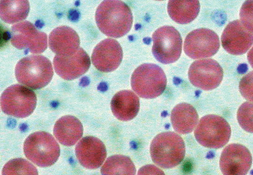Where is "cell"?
<instances>
[{"instance_id":"9","label":"cell","mask_w":253,"mask_h":175,"mask_svg":"<svg viewBox=\"0 0 253 175\" xmlns=\"http://www.w3.org/2000/svg\"><path fill=\"white\" fill-rule=\"evenodd\" d=\"M11 42L19 50H26L34 54L44 52L47 47V36L31 22L24 21L11 28Z\"/></svg>"},{"instance_id":"13","label":"cell","mask_w":253,"mask_h":175,"mask_svg":"<svg viewBox=\"0 0 253 175\" xmlns=\"http://www.w3.org/2000/svg\"><path fill=\"white\" fill-rule=\"evenodd\" d=\"M222 45L230 54H244L253 44V33L244 26L240 20L229 23L221 36Z\"/></svg>"},{"instance_id":"2","label":"cell","mask_w":253,"mask_h":175,"mask_svg":"<svg viewBox=\"0 0 253 175\" xmlns=\"http://www.w3.org/2000/svg\"><path fill=\"white\" fill-rule=\"evenodd\" d=\"M15 74L18 82L34 90L47 86L54 75L50 61L42 55H30L17 63Z\"/></svg>"},{"instance_id":"5","label":"cell","mask_w":253,"mask_h":175,"mask_svg":"<svg viewBox=\"0 0 253 175\" xmlns=\"http://www.w3.org/2000/svg\"><path fill=\"white\" fill-rule=\"evenodd\" d=\"M131 86L141 98H158L166 90V75L158 65L143 64L134 71L131 76Z\"/></svg>"},{"instance_id":"23","label":"cell","mask_w":253,"mask_h":175,"mask_svg":"<svg viewBox=\"0 0 253 175\" xmlns=\"http://www.w3.org/2000/svg\"><path fill=\"white\" fill-rule=\"evenodd\" d=\"M104 175H135L136 168L131 160L123 155H114L108 158L101 169Z\"/></svg>"},{"instance_id":"16","label":"cell","mask_w":253,"mask_h":175,"mask_svg":"<svg viewBox=\"0 0 253 175\" xmlns=\"http://www.w3.org/2000/svg\"><path fill=\"white\" fill-rule=\"evenodd\" d=\"M75 153L80 164L87 169L100 168L107 155L104 143L92 136L85 137L78 142Z\"/></svg>"},{"instance_id":"28","label":"cell","mask_w":253,"mask_h":175,"mask_svg":"<svg viewBox=\"0 0 253 175\" xmlns=\"http://www.w3.org/2000/svg\"><path fill=\"white\" fill-rule=\"evenodd\" d=\"M139 175L157 174L163 175L164 172L154 166H146L142 167L138 172Z\"/></svg>"},{"instance_id":"3","label":"cell","mask_w":253,"mask_h":175,"mask_svg":"<svg viewBox=\"0 0 253 175\" xmlns=\"http://www.w3.org/2000/svg\"><path fill=\"white\" fill-rule=\"evenodd\" d=\"M185 151L183 139L172 132L159 134L152 141L150 147L153 162L164 169L178 166L183 161Z\"/></svg>"},{"instance_id":"1","label":"cell","mask_w":253,"mask_h":175,"mask_svg":"<svg viewBox=\"0 0 253 175\" xmlns=\"http://www.w3.org/2000/svg\"><path fill=\"white\" fill-rule=\"evenodd\" d=\"M95 21L98 29L108 37L118 38L127 34L132 27L133 16L125 2L103 1L97 7Z\"/></svg>"},{"instance_id":"18","label":"cell","mask_w":253,"mask_h":175,"mask_svg":"<svg viewBox=\"0 0 253 175\" xmlns=\"http://www.w3.org/2000/svg\"><path fill=\"white\" fill-rule=\"evenodd\" d=\"M111 110L119 120L128 121L135 117L140 110V100L130 90H123L116 93L111 100Z\"/></svg>"},{"instance_id":"25","label":"cell","mask_w":253,"mask_h":175,"mask_svg":"<svg viewBox=\"0 0 253 175\" xmlns=\"http://www.w3.org/2000/svg\"><path fill=\"white\" fill-rule=\"evenodd\" d=\"M237 120L245 131L253 133V103H245L240 106Z\"/></svg>"},{"instance_id":"12","label":"cell","mask_w":253,"mask_h":175,"mask_svg":"<svg viewBox=\"0 0 253 175\" xmlns=\"http://www.w3.org/2000/svg\"><path fill=\"white\" fill-rule=\"evenodd\" d=\"M252 164L251 153L246 147L240 144H231L226 146L220 159V168L224 175H246Z\"/></svg>"},{"instance_id":"10","label":"cell","mask_w":253,"mask_h":175,"mask_svg":"<svg viewBox=\"0 0 253 175\" xmlns=\"http://www.w3.org/2000/svg\"><path fill=\"white\" fill-rule=\"evenodd\" d=\"M218 35L211 30L199 29L189 33L184 41L186 54L192 59L212 57L218 51Z\"/></svg>"},{"instance_id":"21","label":"cell","mask_w":253,"mask_h":175,"mask_svg":"<svg viewBox=\"0 0 253 175\" xmlns=\"http://www.w3.org/2000/svg\"><path fill=\"white\" fill-rule=\"evenodd\" d=\"M201 8L199 1H169L168 4L169 16L174 22L188 24L198 16Z\"/></svg>"},{"instance_id":"4","label":"cell","mask_w":253,"mask_h":175,"mask_svg":"<svg viewBox=\"0 0 253 175\" xmlns=\"http://www.w3.org/2000/svg\"><path fill=\"white\" fill-rule=\"evenodd\" d=\"M25 156L40 167L52 166L60 156V146L51 134L39 131L27 137L24 144Z\"/></svg>"},{"instance_id":"15","label":"cell","mask_w":253,"mask_h":175,"mask_svg":"<svg viewBox=\"0 0 253 175\" xmlns=\"http://www.w3.org/2000/svg\"><path fill=\"white\" fill-rule=\"evenodd\" d=\"M53 63L55 72L60 77L73 80L82 77L89 69L90 58L83 48H80L70 57L55 55Z\"/></svg>"},{"instance_id":"14","label":"cell","mask_w":253,"mask_h":175,"mask_svg":"<svg viewBox=\"0 0 253 175\" xmlns=\"http://www.w3.org/2000/svg\"><path fill=\"white\" fill-rule=\"evenodd\" d=\"M123 52L120 43L113 39L101 41L93 50L92 62L98 70L110 72L115 70L122 62Z\"/></svg>"},{"instance_id":"20","label":"cell","mask_w":253,"mask_h":175,"mask_svg":"<svg viewBox=\"0 0 253 175\" xmlns=\"http://www.w3.org/2000/svg\"><path fill=\"white\" fill-rule=\"evenodd\" d=\"M171 120L174 131L180 134L192 133L199 123V115L193 106L179 104L171 111Z\"/></svg>"},{"instance_id":"24","label":"cell","mask_w":253,"mask_h":175,"mask_svg":"<svg viewBox=\"0 0 253 175\" xmlns=\"http://www.w3.org/2000/svg\"><path fill=\"white\" fill-rule=\"evenodd\" d=\"M2 174L9 175H38V171L31 162L24 159H14L9 161L2 169Z\"/></svg>"},{"instance_id":"7","label":"cell","mask_w":253,"mask_h":175,"mask_svg":"<svg viewBox=\"0 0 253 175\" xmlns=\"http://www.w3.org/2000/svg\"><path fill=\"white\" fill-rule=\"evenodd\" d=\"M0 102L1 110L5 114L15 118H24L34 112L37 98L31 89L16 84L4 91Z\"/></svg>"},{"instance_id":"27","label":"cell","mask_w":253,"mask_h":175,"mask_svg":"<svg viewBox=\"0 0 253 175\" xmlns=\"http://www.w3.org/2000/svg\"><path fill=\"white\" fill-rule=\"evenodd\" d=\"M239 89L240 93L245 100L253 102V71L242 78Z\"/></svg>"},{"instance_id":"19","label":"cell","mask_w":253,"mask_h":175,"mask_svg":"<svg viewBox=\"0 0 253 175\" xmlns=\"http://www.w3.org/2000/svg\"><path fill=\"white\" fill-rule=\"evenodd\" d=\"M54 135L63 145H75L83 137V124L74 116H62L55 124Z\"/></svg>"},{"instance_id":"8","label":"cell","mask_w":253,"mask_h":175,"mask_svg":"<svg viewBox=\"0 0 253 175\" xmlns=\"http://www.w3.org/2000/svg\"><path fill=\"white\" fill-rule=\"evenodd\" d=\"M153 55L164 65L176 62L180 57L183 40L179 33L173 27L159 28L153 35Z\"/></svg>"},{"instance_id":"29","label":"cell","mask_w":253,"mask_h":175,"mask_svg":"<svg viewBox=\"0 0 253 175\" xmlns=\"http://www.w3.org/2000/svg\"><path fill=\"white\" fill-rule=\"evenodd\" d=\"M248 60H249L250 64L251 65L253 68V47L252 49L250 50L249 53H248Z\"/></svg>"},{"instance_id":"22","label":"cell","mask_w":253,"mask_h":175,"mask_svg":"<svg viewBox=\"0 0 253 175\" xmlns=\"http://www.w3.org/2000/svg\"><path fill=\"white\" fill-rule=\"evenodd\" d=\"M30 11V4L26 0H1L0 16L9 24H18L26 19Z\"/></svg>"},{"instance_id":"11","label":"cell","mask_w":253,"mask_h":175,"mask_svg":"<svg viewBox=\"0 0 253 175\" xmlns=\"http://www.w3.org/2000/svg\"><path fill=\"white\" fill-rule=\"evenodd\" d=\"M189 78L192 85L203 90H211L218 87L223 78V70L214 60H197L189 70Z\"/></svg>"},{"instance_id":"17","label":"cell","mask_w":253,"mask_h":175,"mask_svg":"<svg viewBox=\"0 0 253 175\" xmlns=\"http://www.w3.org/2000/svg\"><path fill=\"white\" fill-rule=\"evenodd\" d=\"M80 40L72 28L62 26L50 33L49 45L52 51L60 57H70L80 49Z\"/></svg>"},{"instance_id":"6","label":"cell","mask_w":253,"mask_h":175,"mask_svg":"<svg viewBox=\"0 0 253 175\" xmlns=\"http://www.w3.org/2000/svg\"><path fill=\"white\" fill-rule=\"evenodd\" d=\"M194 135L201 145L209 148L219 149L228 143L231 129L224 118L209 115L201 118Z\"/></svg>"},{"instance_id":"26","label":"cell","mask_w":253,"mask_h":175,"mask_svg":"<svg viewBox=\"0 0 253 175\" xmlns=\"http://www.w3.org/2000/svg\"><path fill=\"white\" fill-rule=\"evenodd\" d=\"M240 17L244 26L253 33V1L244 2L240 10Z\"/></svg>"}]
</instances>
